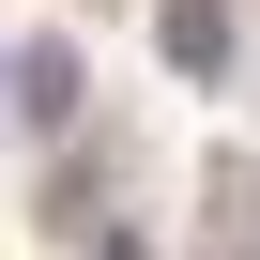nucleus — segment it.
Masks as SVG:
<instances>
[{
  "instance_id": "nucleus-1",
  "label": "nucleus",
  "mask_w": 260,
  "mask_h": 260,
  "mask_svg": "<svg viewBox=\"0 0 260 260\" xmlns=\"http://www.w3.org/2000/svg\"><path fill=\"white\" fill-rule=\"evenodd\" d=\"M199 260H260V169L245 153L199 169Z\"/></svg>"
},
{
  "instance_id": "nucleus-2",
  "label": "nucleus",
  "mask_w": 260,
  "mask_h": 260,
  "mask_svg": "<svg viewBox=\"0 0 260 260\" xmlns=\"http://www.w3.org/2000/svg\"><path fill=\"white\" fill-rule=\"evenodd\" d=\"M153 46H169L184 77H230V61H245V31H230V0H169V16H153Z\"/></svg>"
},
{
  "instance_id": "nucleus-3",
  "label": "nucleus",
  "mask_w": 260,
  "mask_h": 260,
  "mask_svg": "<svg viewBox=\"0 0 260 260\" xmlns=\"http://www.w3.org/2000/svg\"><path fill=\"white\" fill-rule=\"evenodd\" d=\"M16 107L61 138V122H77V46H16Z\"/></svg>"
}]
</instances>
